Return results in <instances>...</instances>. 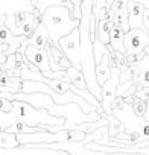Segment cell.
Returning a JSON list of instances; mask_svg holds the SVG:
<instances>
[{
    "mask_svg": "<svg viewBox=\"0 0 149 155\" xmlns=\"http://www.w3.org/2000/svg\"><path fill=\"white\" fill-rule=\"evenodd\" d=\"M85 132L82 129L76 128H59L56 131H37V132H23L17 134V138L20 144H28V143H81L85 138Z\"/></svg>",
    "mask_w": 149,
    "mask_h": 155,
    "instance_id": "3",
    "label": "cell"
},
{
    "mask_svg": "<svg viewBox=\"0 0 149 155\" xmlns=\"http://www.w3.org/2000/svg\"><path fill=\"white\" fill-rule=\"evenodd\" d=\"M41 21L49 32L50 43L56 47H59V40L64 35L70 34L74 28H79V20L74 18L70 8L64 5L47 6L41 14Z\"/></svg>",
    "mask_w": 149,
    "mask_h": 155,
    "instance_id": "2",
    "label": "cell"
},
{
    "mask_svg": "<svg viewBox=\"0 0 149 155\" xmlns=\"http://www.w3.org/2000/svg\"><path fill=\"white\" fill-rule=\"evenodd\" d=\"M47 49V55H49V62H50V68L55 70V71H59V70H67L71 62L68 61V58L65 56V53L61 50V47H56L53 46L52 43H49L46 46Z\"/></svg>",
    "mask_w": 149,
    "mask_h": 155,
    "instance_id": "8",
    "label": "cell"
},
{
    "mask_svg": "<svg viewBox=\"0 0 149 155\" xmlns=\"http://www.w3.org/2000/svg\"><path fill=\"white\" fill-rule=\"evenodd\" d=\"M134 96H137V97H140V99L149 102V87H137Z\"/></svg>",
    "mask_w": 149,
    "mask_h": 155,
    "instance_id": "20",
    "label": "cell"
},
{
    "mask_svg": "<svg viewBox=\"0 0 149 155\" xmlns=\"http://www.w3.org/2000/svg\"><path fill=\"white\" fill-rule=\"evenodd\" d=\"M143 9L144 6L140 2H135V0L128 2L129 28H143Z\"/></svg>",
    "mask_w": 149,
    "mask_h": 155,
    "instance_id": "9",
    "label": "cell"
},
{
    "mask_svg": "<svg viewBox=\"0 0 149 155\" xmlns=\"http://www.w3.org/2000/svg\"><path fill=\"white\" fill-rule=\"evenodd\" d=\"M65 71H67V76H68V79H70V82H71L73 85H76V87L81 88V90H87V88H88V87H87V79H85L82 70L70 65Z\"/></svg>",
    "mask_w": 149,
    "mask_h": 155,
    "instance_id": "13",
    "label": "cell"
},
{
    "mask_svg": "<svg viewBox=\"0 0 149 155\" xmlns=\"http://www.w3.org/2000/svg\"><path fill=\"white\" fill-rule=\"evenodd\" d=\"M113 2H114V0H107V6H108V8H111Z\"/></svg>",
    "mask_w": 149,
    "mask_h": 155,
    "instance_id": "27",
    "label": "cell"
},
{
    "mask_svg": "<svg viewBox=\"0 0 149 155\" xmlns=\"http://www.w3.org/2000/svg\"><path fill=\"white\" fill-rule=\"evenodd\" d=\"M114 25L120 26L125 32H128L129 28V15H128V9H122V11H114Z\"/></svg>",
    "mask_w": 149,
    "mask_h": 155,
    "instance_id": "17",
    "label": "cell"
},
{
    "mask_svg": "<svg viewBox=\"0 0 149 155\" xmlns=\"http://www.w3.org/2000/svg\"><path fill=\"white\" fill-rule=\"evenodd\" d=\"M28 43L32 44L34 47H38V49H46V46L50 43L49 32H47V29H46L43 21H40V25L37 26L35 32L28 38Z\"/></svg>",
    "mask_w": 149,
    "mask_h": 155,
    "instance_id": "10",
    "label": "cell"
},
{
    "mask_svg": "<svg viewBox=\"0 0 149 155\" xmlns=\"http://www.w3.org/2000/svg\"><path fill=\"white\" fill-rule=\"evenodd\" d=\"M143 119L149 122V104H147V108H146V113H144V116H143Z\"/></svg>",
    "mask_w": 149,
    "mask_h": 155,
    "instance_id": "26",
    "label": "cell"
},
{
    "mask_svg": "<svg viewBox=\"0 0 149 155\" xmlns=\"http://www.w3.org/2000/svg\"><path fill=\"white\" fill-rule=\"evenodd\" d=\"M110 46L113 47V50L126 53V49H125V31L120 26H117V25H114L111 28V32H110Z\"/></svg>",
    "mask_w": 149,
    "mask_h": 155,
    "instance_id": "12",
    "label": "cell"
},
{
    "mask_svg": "<svg viewBox=\"0 0 149 155\" xmlns=\"http://www.w3.org/2000/svg\"><path fill=\"white\" fill-rule=\"evenodd\" d=\"M12 107H14V102H12L11 99L0 96V111H6V113H8V111L12 110Z\"/></svg>",
    "mask_w": 149,
    "mask_h": 155,
    "instance_id": "21",
    "label": "cell"
},
{
    "mask_svg": "<svg viewBox=\"0 0 149 155\" xmlns=\"http://www.w3.org/2000/svg\"><path fill=\"white\" fill-rule=\"evenodd\" d=\"M128 2L129 0H114L111 9L113 11H122V9H128Z\"/></svg>",
    "mask_w": 149,
    "mask_h": 155,
    "instance_id": "23",
    "label": "cell"
},
{
    "mask_svg": "<svg viewBox=\"0 0 149 155\" xmlns=\"http://www.w3.org/2000/svg\"><path fill=\"white\" fill-rule=\"evenodd\" d=\"M113 49V47H111ZM111 49L110 52H107L102 59L96 64V78H98V82L99 85H102L108 78L111 76V62H110V58H111Z\"/></svg>",
    "mask_w": 149,
    "mask_h": 155,
    "instance_id": "11",
    "label": "cell"
},
{
    "mask_svg": "<svg viewBox=\"0 0 149 155\" xmlns=\"http://www.w3.org/2000/svg\"><path fill=\"white\" fill-rule=\"evenodd\" d=\"M99 20H114V11L111 9V8H108V6H104V8H101V11H99Z\"/></svg>",
    "mask_w": 149,
    "mask_h": 155,
    "instance_id": "19",
    "label": "cell"
},
{
    "mask_svg": "<svg viewBox=\"0 0 149 155\" xmlns=\"http://www.w3.org/2000/svg\"><path fill=\"white\" fill-rule=\"evenodd\" d=\"M147 104H149V102H146V101H143V99H140V97L134 96V101H132V104H131V105H132L134 113H135L138 117H143V116H144V113H146Z\"/></svg>",
    "mask_w": 149,
    "mask_h": 155,
    "instance_id": "18",
    "label": "cell"
},
{
    "mask_svg": "<svg viewBox=\"0 0 149 155\" xmlns=\"http://www.w3.org/2000/svg\"><path fill=\"white\" fill-rule=\"evenodd\" d=\"M140 76V68L137 67V64H128L122 71H120V78L119 82H126V81H137Z\"/></svg>",
    "mask_w": 149,
    "mask_h": 155,
    "instance_id": "16",
    "label": "cell"
},
{
    "mask_svg": "<svg viewBox=\"0 0 149 155\" xmlns=\"http://www.w3.org/2000/svg\"><path fill=\"white\" fill-rule=\"evenodd\" d=\"M20 141L15 132H9L5 129H0V147L2 149H17Z\"/></svg>",
    "mask_w": 149,
    "mask_h": 155,
    "instance_id": "14",
    "label": "cell"
},
{
    "mask_svg": "<svg viewBox=\"0 0 149 155\" xmlns=\"http://www.w3.org/2000/svg\"><path fill=\"white\" fill-rule=\"evenodd\" d=\"M144 52H146V53H147V55H149V44H147V46H146V47H144Z\"/></svg>",
    "mask_w": 149,
    "mask_h": 155,
    "instance_id": "28",
    "label": "cell"
},
{
    "mask_svg": "<svg viewBox=\"0 0 149 155\" xmlns=\"http://www.w3.org/2000/svg\"><path fill=\"white\" fill-rule=\"evenodd\" d=\"M59 47L68 58L73 67L82 70L81 67V35H79V28H74L70 34L64 35L59 40Z\"/></svg>",
    "mask_w": 149,
    "mask_h": 155,
    "instance_id": "4",
    "label": "cell"
},
{
    "mask_svg": "<svg viewBox=\"0 0 149 155\" xmlns=\"http://www.w3.org/2000/svg\"><path fill=\"white\" fill-rule=\"evenodd\" d=\"M135 2H140L144 8H149V0H135Z\"/></svg>",
    "mask_w": 149,
    "mask_h": 155,
    "instance_id": "25",
    "label": "cell"
},
{
    "mask_svg": "<svg viewBox=\"0 0 149 155\" xmlns=\"http://www.w3.org/2000/svg\"><path fill=\"white\" fill-rule=\"evenodd\" d=\"M25 56H26L28 61H29L31 64H34L40 71L50 70V62H49L47 49H38V47H34L32 44H28L26 49H25Z\"/></svg>",
    "mask_w": 149,
    "mask_h": 155,
    "instance_id": "7",
    "label": "cell"
},
{
    "mask_svg": "<svg viewBox=\"0 0 149 155\" xmlns=\"http://www.w3.org/2000/svg\"><path fill=\"white\" fill-rule=\"evenodd\" d=\"M143 28L149 31V8L143 9Z\"/></svg>",
    "mask_w": 149,
    "mask_h": 155,
    "instance_id": "24",
    "label": "cell"
},
{
    "mask_svg": "<svg viewBox=\"0 0 149 155\" xmlns=\"http://www.w3.org/2000/svg\"><path fill=\"white\" fill-rule=\"evenodd\" d=\"M149 44V31L144 28H131L125 32V49L126 53H141Z\"/></svg>",
    "mask_w": 149,
    "mask_h": 155,
    "instance_id": "6",
    "label": "cell"
},
{
    "mask_svg": "<svg viewBox=\"0 0 149 155\" xmlns=\"http://www.w3.org/2000/svg\"><path fill=\"white\" fill-rule=\"evenodd\" d=\"M135 84L138 87H149V70H146L144 73H141L138 76V79L135 81Z\"/></svg>",
    "mask_w": 149,
    "mask_h": 155,
    "instance_id": "22",
    "label": "cell"
},
{
    "mask_svg": "<svg viewBox=\"0 0 149 155\" xmlns=\"http://www.w3.org/2000/svg\"><path fill=\"white\" fill-rule=\"evenodd\" d=\"M14 107L11 111H0V126L3 129L15 122H23L31 126H41L49 131H56L64 126V116H53L44 108H35L25 101H12Z\"/></svg>",
    "mask_w": 149,
    "mask_h": 155,
    "instance_id": "1",
    "label": "cell"
},
{
    "mask_svg": "<svg viewBox=\"0 0 149 155\" xmlns=\"http://www.w3.org/2000/svg\"><path fill=\"white\" fill-rule=\"evenodd\" d=\"M114 26V21L111 20H99L98 23V40L104 44H110V32Z\"/></svg>",
    "mask_w": 149,
    "mask_h": 155,
    "instance_id": "15",
    "label": "cell"
},
{
    "mask_svg": "<svg viewBox=\"0 0 149 155\" xmlns=\"http://www.w3.org/2000/svg\"><path fill=\"white\" fill-rule=\"evenodd\" d=\"M120 67H111V76L101 85V107L105 114H113L111 102L117 96V85L120 78Z\"/></svg>",
    "mask_w": 149,
    "mask_h": 155,
    "instance_id": "5",
    "label": "cell"
}]
</instances>
